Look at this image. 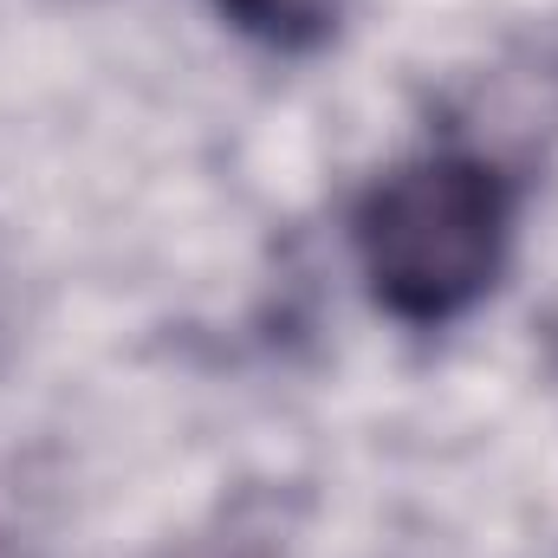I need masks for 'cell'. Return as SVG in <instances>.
Returning a JSON list of instances; mask_svg holds the SVG:
<instances>
[{"label":"cell","mask_w":558,"mask_h":558,"mask_svg":"<svg viewBox=\"0 0 558 558\" xmlns=\"http://www.w3.org/2000/svg\"><path fill=\"white\" fill-rule=\"evenodd\" d=\"M351 234L371 299L397 325L435 331L494 292L513 241V189L494 162L435 149L390 169L357 202Z\"/></svg>","instance_id":"6da1fadb"},{"label":"cell","mask_w":558,"mask_h":558,"mask_svg":"<svg viewBox=\"0 0 558 558\" xmlns=\"http://www.w3.org/2000/svg\"><path fill=\"white\" fill-rule=\"evenodd\" d=\"M215 13L267 52H318L338 33L344 0H215Z\"/></svg>","instance_id":"7a4b0ae2"},{"label":"cell","mask_w":558,"mask_h":558,"mask_svg":"<svg viewBox=\"0 0 558 558\" xmlns=\"http://www.w3.org/2000/svg\"><path fill=\"white\" fill-rule=\"evenodd\" d=\"M156 558H286V526H279L267 494H241L208 526L182 533L175 546H162Z\"/></svg>","instance_id":"3957f363"}]
</instances>
